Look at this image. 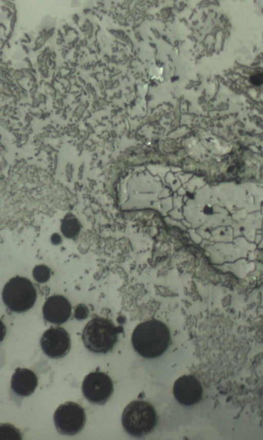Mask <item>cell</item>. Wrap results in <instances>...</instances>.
Wrapping results in <instances>:
<instances>
[{
	"label": "cell",
	"instance_id": "obj_16",
	"mask_svg": "<svg viewBox=\"0 0 263 440\" xmlns=\"http://www.w3.org/2000/svg\"><path fill=\"white\" fill-rule=\"evenodd\" d=\"M51 241L54 244H59L61 242V237L59 234L54 233L52 235Z\"/></svg>",
	"mask_w": 263,
	"mask_h": 440
},
{
	"label": "cell",
	"instance_id": "obj_10",
	"mask_svg": "<svg viewBox=\"0 0 263 440\" xmlns=\"http://www.w3.org/2000/svg\"><path fill=\"white\" fill-rule=\"evenodd\" d=\"M37 384V377L34 372L26 368H16L11 380L12 391L23 397L32 394Z\"/></svg>",
	"mask_w": 263,
	"mask_h": 440
},
{
	"label": "cell",
	"instance_id": "obj_14",
	"mask_svg": "<svg viewBox=\"0 0 263 440\" xmlns=\"http://www.w3.org/2000/svg\"><path fill=\"white\" fill-rule=\"evenodd\" d=\"M89 311L87 307L83 304L76 306L74 311V316L78 320L85 319L88 316Z\"/></svg>",
	"mask_w": 263,
	"mask_h": 440
},
{
	"label": "cell",
	"instance_id": "obj_13",
	"mask_svg": "<svg viewBox=\"0 0 263 440\" xmlns=\"http://www.w3.org/2000/svg\"><path fill=\"white\" fill-rule=\"evenodd\" d=\"M50 269L45 265L35 266L32 271V275L35 281L39 283L47 282L50 277Z\"/></svg>",
	"mask_w": 263,
	"mask_h": 440
},
{
	"label": "cell",
	"instance_id": "obj_7",
	"mask_svg": "<svg viewBox=\"0 0 263 440\" xmlns=\"http://www.w3.org/2000/svg\"><path fill=\"white\" fill-rule=\"evenodd\" d=\"M40 345L43 352L49 357L59 359L65 356L71 347L68 332L61 327H51L43 334Z\"/></svg>",
	"mask_w": 263,
	"mask_h": 440
},
{
	"label": "cell",
	"instance_id": "obj_1",
	"mask_svg": "<svg viewBox=\"0 0 263 440\" xmlns=\"http://www.w3.org/2000/svg\"><path fill=\"white\" fill-rule=\"evenodd\" d=\"M131 341L134 349L141 356L155 358L168 349L170 332L163 322L153 319L138 324L133 331Z\"/></svg>",
	"mask_w": 263,
	"mask_h": 440
},
{
	"label": "cell",
	"instance_id": "obj_6",
	"mask_svg": "<svg viewBox=\"0 0 263 440\" xmlns=\"http://www.w3.org/2000/svg\"><path fill=\"white\" fill-rule=\"evenodd\" d=\"M85 398L93 404L104 405L114 392L110 377L105 373L96 371L87 375L82 384Z\"/></svg>",
	"mask_w": 263,
	"mask_h": 440
},
{
	"label": "cell",
	"instance_id": "obj_9",
	"mask_svg": "<svg viewBox=\"0 0 263 440\" xmlns=\"http://www.w3.org/2000/svg\"><path fill=\"white\" fill-rule=\"evenodd\" d=\"M71 313V305L68 299L62 295L49 297L43 307L44 318L47 321L58 325L68 320Z\"/></svg>",
	"mask_w": 263,
	"mask_h": 440
},
{
	"label": "cell",
	"instance_id": "obj_8",
	"mask_svg": "<svg viewBox=\"0 0 263 440\" xmlns=\"http://www.w3.org/2000/svg\"><path fill=\"white\" fill-rule=\"evenodd\" d=\"M173 394L177 401L184 406H192L202 399L203 389L200 382L192 375H184L175 382Z\"/></svg>",
	"mask_w": 263,
	"mask_h": 440
},
{
	"label": "cell",
	"instance_id": "obj_15",
	"mask_svg": "<svg viewBox=\"0 0 263 440\" xmlns=\"http://www.w3.org/2000/svg\"><path fill=\"white\" fill-rule=\"evenodd\" d=\"M250 82L255 86H259L263 84V73H258L251 75L249 78Z\"/></svg>",
	"mask_w": 263,
	"mask_h": 440
},
{
	"label": "cell",
	"instance_id": "obj_2",
	"mask_svg": "<svg viewBox=\"0 0 263 440\" xmlns=\"http://www.w3.org/2000/svg\"><path fill=\"white\" fill-rule=\"evenodd\" d=\"M121 327H117L106 318L97 317L85 325L82 338L85 347L90 351L105 354L111 351L117 342Z\"/></svg>",
	"mask_w": 263,
	"mask_h": 440
},
{
	"label": "cell",
	"instance_id": "obj_4",
	"mask_svg": "<svg viewBox=\"0 0 263 440\" xmlns=\"http://www.w3.org/2000/svg\"><path fill=\"white\" fill-rule=\"evenodd\" d=\"M2 297L5 304L9 309L20 313L28 310L34 305L37 294L29 279L16 276L5 284Z\"/></svg>",
	"mask_w": 263,
	"mask_h": 440
},
{
	"label": "cell",
	"instance_id": "obj_11",
	"mask_svg": "<svg viewBox=\"0 0 263 440\" xmlns=\"http://www.w3.org/2000/svg\"><path fill=\"white\" fill-rule=\"evenodd\" d=\"M80 229L81 224L73 215H67L62 221L61 230L67 238H73L77 236Z\"/></svg>",
	"mask_w": 263,
	"mask_h": 440
},
{
	"label": "cell",
	"instance_id": "obj_12",
	"mask_svg": "<svg viewBox=\"0 0 263 440\" xmlns=\"http://www.w3.org/2000/svg\"><path fill=\"white\" fill-rule=\"evenodd\" d=\"M22 434L20 430L9 424L0 425V439L20 440Z\"/></svg>",
	"mask_w": 263,
	"mask_h": 440
},
{
	"label": "cell",
	"instance_id": "obj_5",
	"mask_svg": "<svg viewBox=\"0 0 263 440\" xmlns=\"http://www.w3.org/2000/svg\"><path fill=\"white\" fill-rule=\"evenodd\" d=\"M55 427L61 434L73 435L84 428L86 421L84 409L78 404L67 401L60 405L54 412Z\"/></svg>",
	"mask_w": 263,
	"mask_h": 440
},
{
	"label": "cell",
	"instance_id": "obj_3",
	"mask_svg": "<svg viewBox=\"0 0 263 440\" xmlns=\"http://www.w3.org/2000/svg\"><path fill=\"white\" fill-rule=\"evenodd\" d=\"M158 416L153 406L144 400H134L125 408L122 424L130 435L140 437L151 432L155 428Z\"/></svg>",
	"mask_w": 263,
	"mask_h": 440
}]
</instances>
